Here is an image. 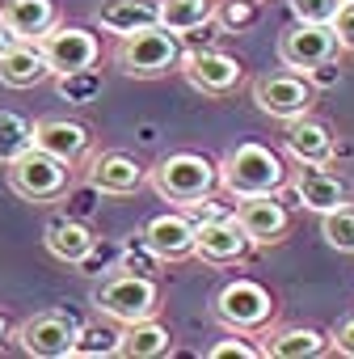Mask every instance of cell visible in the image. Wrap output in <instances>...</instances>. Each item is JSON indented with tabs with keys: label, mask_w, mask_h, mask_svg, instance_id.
<instances>
[{
	"label": "cell",
	"mask_w": 354,
	"mask_h": 359,
	"mask_svg": "<svg viewBox=\"0 0 354 359\" xmlns=\"http://www.w3.org/2000/svg\"><path fill=\"white\" fill-rule=\"evenodd\" d=\"M220 187L232 199H253V195H278L287 187V165L274 148L266 144H236L228 148V156L220 161Z\"/></svg>",
	"instance_id": "obj_1"
},
{
	"label": "cell",
	"mask_w": 354,
	"mask_h": 359,
	"mask_svg": "<svg viewBox=\"0 0 354 359\" xmlns=\"http://www.w3.org/2000/svg\"><path fill=\"white\" fill-rule=\"evenodd\" d=\"M148 187L177 208H190L199 199H207L220 187V165L207 161L203 152H169L148 169Z\"/></svg>",
	"instance_id": "obj_2"
},
{
	"label": "cell",
	"mask_w": 354,
	"mask_h": 359,
	"mask_svg": "<svg viewBox=\"0 0 354 359\" xmlns=\"http://www.w3.org/2000/svg\"><path fill=\"white\" fill-rule=\"evenodd\" d=\"M182 34H173L164 26H148V30H135V34H122L118 47H114V64L127 72V76H139V81H152V76H169L182 68Z\"/></svg>",
	"instance_id": "obj_3"
},
{
	"label": "cell",
	"mask_w": 354,
	"mask_h": 359,
	"mask_svg": "<svg viewBox=\"0 0 354 359\" xmlns=\"http://www.w3.org/2000/svg\"><path fill=\"white\" fill-rule=\"evenodd\" d=\"M72 169H76V165H68V161L43 152L38 144H30L22 156L9 161V187H13L26 203H55V199H64L68 187H72Z\"/></svg>",
	"instance_id": "obj_4"
},
{
	"label": "cell",
	"mask_w": 354,
	"mask_h": 359,
	"mask_svg": "<svg viewBox=\"0 0 354 359\" xmlns=\"http://www.w3.org/2000/svg\"><path fill=\"white\" fill-rule=\"evenodd\" d=\"M93 309L106 313V317H114L118 325H131V321L156 317V309H160V287H156V279L118 271V275H110L106 283H97Z\"/></svg>",
	"instance_id": "obj_5"
},
{
	"label": "cell",
	"mask_w": 354,
	"mask_h": 359,
	"mask_svg": "<svg viewBox=\"0 0 354 359\" xmlns=\"http://www.w3.org/2000/svg\"><path fill=\"white\" fill-rule=\"evenodd\" d=\"M253 102H257L262 114H270V118H278V123H291V118L312 114L316 85H312V76L291 72V68H283V72H266V76L253 81Z\"/></svg>",
	"instance_id": "obj_6"
},
{
	"label": "cell",
	"mask_w": 354,
	"mask_h": 359,
	"mask_svg": "<svg viewBox=\"0 0 354 359\" xmlns=\"http://www.w3.org/2000/svg\"><path fill=\"white\" fill-rule=\"evenodd\" d=\"M274 317V296L257 283V279H232L220 287L215 296V321L224 330H241V334H257L266 330Z\"/></svg>",
	"instance_id": "obj_7"
},
{
	"label": "cell",
	"mask_w": 354,
	"mask_h": 359,
	"mask_svg": "<svg viewBox=\"0 0 354 359\" xmlns=\"http://www.w3.org/2000/svg\"><path fill=\"white\" fill-rule=\"evenodd\" d=\"M76 330H80L76 313H68V309H43V313L26 317L17 325V346L26 355H34V359H64V355H72Z\"/></svg>",
	"instance_id": "obj_8"
},
{
	"label": "cell",
	"mask_w": 354,
	"mask_h": 359,
	"mask_svg": "<svg viewBox=\"0 0 354 359\" xmlns=\"http://www.w3.org/2000/svg\"><path fill=\"white\" fill-rule=\"evenodd\" d=\"M337 55V34H333V26H316V22H295L291 30H283V39H278V60H283V68H291V72H312V68H320V64H329Z\"/></svg>",
	"instance_id": "obj_9"
},
{
	"label": "cell",
	"mask_w": 354,
	"mask_h": 359,
	"mask_svg": "<svg viewBox=\"0 0 354 359\" xmlns=\"http://www.w3.org/2000/svg\"><path fill=\"white\" fill-rule=\"evenodd\" d=\"M43 51H47V64H51V76L59 72H80V68H97L101 60V43L85 30V26H51L43 39Z\"/></svg>",
	"instance_id": "obj_10"
},
{
	"label": "cell",
	"mask_w": 354,
	"mask_h": 359,
	"mask_svg": "<svg viewBox=\"0 0 354 359\" xmlns=\"http://www.w3.org/2000/svg\"><path fill=\"white\" fill-rule=\"evenodd\" d=\"M182 72H186V81H190L203 97H228V93L241 85V76H245L241 60L228 55V51H215V47L182 55Z\"/></svg>",
	"instance_id": "obj_11"
},
{
	"label": "cell",
	"mask_w": 354,
	"mask_h": 359,
	"mask_svg": "<svg viewBox=\"0 0 354 359\" xmlns=\"http://www.w3.org/2000/svg\"><path fill=\"white\" fill-rule=\"evenodd\" d=\"M291 195H295L299 208H308V212H316V216L337 212V208L350 203L346 182H341L329 165H299L295 177H291Z\"/></svg>",
	"instance_id": "obj_12"
},
{
	"label": "cell",
	"mask_w": 354,
	"mask_h": 359,
	"mask_svg": "<svg viewBox=\"0 0 354 359\" xmlns=\"http://www.w3.org/2000/svg\"><path fill=\"white\" fill-rule=\"evenodd\" d=\"M85 177L97 195H131L148 182V169L127 152H93L85 156Z\"/></svg>",
	"instance_id": "obj_13"
},
{
	"label": "cell",
	"mask_w": 354,
	"mask_h": 359,
	"mask_svg": "<svg viewBox=\"0 0 354 359\" xmlns=\"http://www.w3.org/2000/svg\"><path fill=\"white\" fill-rule=\"evenodd\" d=\"M194 233H199V224H194V216L182 208V212H160V216H152L139 237H143L164 262H182V258H194Z\"/></svg>",
	"instance_id": "obj_14"
},
{
	"label": "cell",
	"mask_w": 354,
	"mask_h": 359,
	"mask_svg": "<svg viewBox=\"0 0 354 359\" xmlns=\"http://www.w3.org/2000/svg\"><path fill=\"white\" fill-rule=\"evenodd\" d=\"M249 250H253V241L236 224V216H228V220H203L199 233H194V258H203L211 266H232Z\"/></svg>",
	"instance_id": "obj_15"
},
{
	"label": "cell",
	"mask_w": 354,
	"mask_h": 359,
	"mask_svg": "<svg viewBox=\"0 0 354 359\" xmlns=\"http://www.w3.org/2000/svg\"><path fill=\"white\" fill-rule=\"evenodd\" d=\"M236 224L249 233L253 245H270L283 241V233L291 229V212L278 195H253V199H236Z\"/></svg>",
	"instance_id": "obj_16"
},
{
	"label": "cell",
	"mask_w": 354,
	"mask_h": 359,
	"mask_svg": "<svg viewBox=\"0 0 354 359\" xmlns=\"http://www.w3.org/2000/svg\"><path fill=\"white\" fill-rule=\"evenodd\" d=\"M43 81H51V64H47L43 43L13 39L5 51H0V85H9V89H34Z\"/></svg>",
	"instance_id": "obj_17"
},
{
	"label": "cell",
	"mask_w": 354,
	"mask_h": 359,
	"mask_svg": "<svg viewBox=\"0 0 354 359\" xmlns=\"http://www.w3.org/2000/svg\"><path fill=\"white\" fill-rule=\"evenodd\" d=\"M34 144L43 152H51V156L68 161V165H80L93 152V135L76 118H38L34 123Z\"/></svg>",
	"instance_id": "obj_18"
},
{
	"label": "cell",
	"mask_w": 354,
	"mask_h": 359,
	"mask_svg": "<svg viewBox=\"0 0 354 359\" xmlns=\"http://www.w3.org/2000/svg\"><path fill=\"white\" fill-rule=\"evenodd\" d=\"M283 144H287V152L299 165H329L333 161V131L320 118H312V114L291 118L287 131H283Z\"/></svg>",
	"instance_id": "obj_19"
},
{
	"label": "cell",
	"mask_w": 354,
	"mask_h": 359,
	"mask_svg": "<svg viewBox=\"0 0 354 359\" xmlns=\"http://www.w3.org/2000/svg\"><path fill=\"white\" fill-rule=\"evenodd\" d=\"M97 26L110 34H135L148 26H160V0H101L97 5Z\"/></svg>",
	"instance_id": "obj_20"
},
{
	"label": "cell",
	"mask_w": 354,
	"mask_h": 359,
	"mask_svg": "<svg viewBox=\"0 0 354 359\" xmlns=\"http://www.w3.org/2000/svg\"><path fill=\"white\" fill-rule=\"evenodd\" d=\"M0 18H5V26L13 30V39L38 43L59 22V9H55V0H5V5H0Z\"/></svg>",
	"instance_id": "obj_21"
},
{
	"label": "cell",
	"mask_w": 354,
	"mask_h": 359,
	"mask_svg": "<svg viewBox=\"0 0 354 359\" xmlns=\"http://www.w3.org/2000/svg\"><path fill=\"white\" fill-rule=\"evenodd\" d=\"M93 241H97L93 229H89L85 220H76V216H55V220L43 229V245H47V254L59 258V262H72V266L89 254Z\"/></svg>",
	"instance_id": "obj_22"
},
{
	"label": "cell",
	"mask_w": 354,
	"mask_h": 359,
	"mask_svg": "<svg viewBox=\"0 0 354 359\" xmlns=\"http://www.w3.org/2000/svg\"><path fill=\"white\" fill-rule=\"evenodd\" d=\"M122 330L114 317L97 313V321L80 325L76 330V342H72V355L76 359H106V355H122Z\"/></svg>",
	"instance_id": "obj_23"
},
{
	"label": "cell",
	"mask_w": 354,
	"mask_h": 359,
	"mask_svg": "<svg viewBox=\"0 0 354 359\" xmlns=\"http://www.w3.org/2000/svg\"><path fill=\"white\" fill-rule=\"evenodd\" d=\"M329 346H333V342H329L325 330L287 325V330H278V334L266 342V355H274V359H316V355H325Z\"/></svg>",
	"instance_id": "obj_24"
},
{
	"label": "cell",
	"mask_w": 354,
	"mask_h": 359,
	"mask_svg": "<svg viewBox=\"0 0 354 359\" xmlns=\"http://www.w3.org/2000/svg\"><path fill=\"white\" fill-rule=\"evenodd\" d=\"M215 22V0H160V26L173 34H194Z\"/></svg>",
	"instance_id": "obj_25"
},
{
	"label": "cell",
	"mask_w": 354,
	"mask_h": 359,
	"mask_svg": "<svg viewBox=\"0 0 354 359\" xmlns=\"http://www.w3.org/2000/svg\"><path fill=\"white\" fill-rule=\"evenodd\" d=\"M169 351V330L156 321V317H143V321H131L122 330V355L131 359H156Z\"/></svg>",
	"instance_id": "obj_26"
},
{
	"label": "cell",
	"mask_w": 354,
	"mask_h": 359,
	"mask_svg": "<svg viewBox=\"0 0 354 359\" xmlns=\"http://www.w3.org/2000/svg\"><path fill=\"white\" fill-rule=\"evenodd\" d=\"M101 72L97 68H80V72H59L55 76V89H59V97L64 102H72V106H89V102H97L101 97Z\"/></svg>",
	"instance_id": "obj_27"
},
{
	"label": "cell",
	"mask_w": 354,
	"mask_h": 359,
	"mask_svg": "<svg viewBox=\"0 0 354 359\" xmlns=\"http://www.w3.org/2000/svg\"><path fill=\"white\" fill-rule=\"evenodd\" d=\"M34 144V123H26L13 110H0V165H9L13 156H22Z\"/></svg>",
	"instance_id": "obj_28"
},
{
	"label": "cell",
	"mask_w": 354,
	"mask_h": 359,
	"mask_svg": "<svg viewBox=\"0 0 354 359\" xmlns=\"http://www.w3.org/2000/svg\"><path fill=\"white\" fill-rule=\"evenodd\" d=\"M262 22V0H215V26L228 34H245Z\"/></svg>",
	"instance_id": "obj_29"
},
{
	"label": "cell",
	"mask_w": 354,
	"mask_h": 359,
	"mask_svg": "<svg viewBox=\"0 0 354 359\" xmlns=\"http://www.w3.org/2000/svg\"><path fill=\"white\" fill-rule=\"evenodd\" d=\"M160 254L139 237V241H127L122 250H118V271H127V275H143V279H156L160 275Z\"/></svg>",
	"instance_id": "obj_30"
},
{
	"label": "cell",
	"mask_w": 354,
	"mask_h": 359,
	"mask_svg": "<svg viewBox=\"0 0 354 359\" xmlns=\"http://www.w3.org/2000/svg\"><path fill=\"white\" fill-rule=\"evenodd\" d=\"M320 237L337 250V254H354V208H337L320 216Z\"/></svg>",
	"instance_id": "obj_31"
},
{
	"label": "cell",
	"mask_w": 354,
	"mask_h": 359,
	"mask_svg": "<svg viewBox=\"0 0 354 359\" xmlns=\"http://www.w3.org/2000/svg\"><path fill=\"white\" fill-rule=\"evenodd\" d=\"M118 250H122V245H106V241H93V245H89V254L76 262V266H80V275H89V279H101V275L118 271Z\"/></svg>",
	"instance_id": "obj_32"
},
{
	"label": "cell",
	"mask_w": 354,
	"mask_h": 359,
	"mask_svg": "<svg viewBox=\"0 0 354 359\" xmlns=\"http://www.w3.org/2000/svg\"><path fill=\"white\" fill-rule=\"evenodd\" d=\"M341 5L346 0H287V9L295 13V22H316V26H333Z\"/></svg>",
	"instance_id": "obj_33"
},
{
	"label": "cell",
	"mask_w": 354,
	"mask_h": 359,
	"mask_svg": "<svg viewBox=\"0 0 354 359\" xmlns=\"http://www.w3.org/2000/svg\"><path fill=\"white\" fill-rule=\"evenodd\" d=\"M232 355H241V359H266V346L249 342V334H241V330H232V338L207 346V359H232Z\"/></svg>",
	"instance_id": "obj_34"
},
{
	"label": "cell",
	"mask_w": 354,
	"mask_h": 359,
	"mask_svg": "<svg viewBox=\"0 0 354 359\" xmlns=\"http://www.w3.org/2000/svg\"><path fill=\"white\" fill-rule=\"evenodd\" d=\"M333 34H337V51H354V0H346V5L337 9Z\"/></svg>",
	"instance_id": "obj_35"
},
{
	"label": "cell",
	"mask_w": 354,
	"mask_h": 359,
	"mask_svg": "<svg viewBox=\"0 0 354 359\" xmlns=\"http://www.w3.org/2000/svg\"><path fill=\"white\" fill-rule=\"evenodd\" d=\"M329 342H333V346H337L341 355H350V359H354V317H341V321L333 325Z\"/></svg>",
	"instance_id": "obj_36"
},
{
	"label": "cell",
	"mask_w": 354,
	"mask_h": 359,
	"mask_svg": "<svg viewBox=\"0 0 354 359\" xmlns=\"http://www.w3.org/2000/svg\"><path fill=\"white\" fill-rule=\"evenodd\" d=\"M308 76H316L320 85H333V81H337V72H333V60H329V64H320V68H312Z\"/></svg>",
	"instance_id": "obj_37"
},
{
	"label": "cell",
	"mask_w": 354,
	"mask_h": 359,
	"mask_svg": "<svg viewBox=\"0 0 354 359\" xmlns=\"http://www.w3.org/2000/svg\"><path fill=\"white\" fill-rule=\"evenodd\" d=\"M9 43H13V30H9V26H5V18H0V51H5V47H9Z\"/></svg>",
	"instance_id": "obj_38"
},
{
	"label": "cell",
	"mask_w": 354,
	"mask_h": 359,
	"mask_svg": "<svg viewBox=\"0 0 354 359\" xmlns=\"http://www.w3.org/2000/svg\"><path fill=\"white\" fill-rule=\"evenodd\" d=\"M5 338H9V321L0 317V346H5Z\"/></svg>",
	"instance_id": "obj_39"
}]
</instances>
